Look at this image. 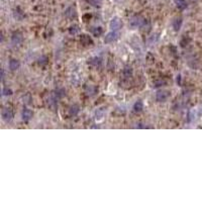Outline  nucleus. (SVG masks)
Returning <instances> with one entry per match:
<instances>
[{"label": "nucleus", "instance_id": "1", "mask_svg": "<svg viewBox=\"0 0 202 202\" xmlns=\"http://www.w3.org/2000/svg\"><path fill=\"white\" fill-rule=\"evenodd\" d=\"M129 23H130V26L133 27V28L143 27L144 24H146V19L140 15H135V16H133L132 19H130Z\"/></svg>", "mask_w": 202, "mask_h": 202}, {"label": "nucleus", "instance_id": "2", "mask_svg": "<svg viewBox=\"0 0 202 202\" xmlns=\"http://www.w3.org/2000/svg\"><path fill=\"white\" fill-rule=\"evenodd\" d=\"M119 35L120 34H119V32L117 31H112L108 32L104 37V43H110L116 42V40L119 39Z\"/></svg>", "mask_w": 202, "mask_h": 202}, {"label": "nucleus", "instance_id": "3", "mask_svg": "<svg viewBox=\"0 0 202 202\" xmlns=\"http://www.w3.org/2000/svg\"><path fill=\"white\" fill-rule=\"evenodd\" d=\"M122 26V21L119 17H113L112 19L110 20V22H109V27H110L112 31H118L119 28H121Z\"/></svg>", "mask_w": 202, "mask_h": 202}, {"label": "nucleus", "instance_id": "4", "mask_svg": "<svg viewBox=\"0 0 202 202\" xmlns=\"http://www.w3.org/2000/svg\"><path fill=\"white\" fill-rule=\"evenodd\" d=\"M170 92L166 91V90H162V91H158L157 94H156V99L159 102H165L166 100L170 97Z\"/></svg>", "mask_w": 202, "mask_h": 202}, {"label": "nucleus", "instance_id": "5", "mask_svg": "<svg viewBox=\"0 0 202 202\" xmlns=\"http://www.w3.org/2000/svg\"><path fill=\"white\" fill-rule=\"evenodd\" d=\"M1 115H2V119H3L6 123L10 122L13 118V113H12V111L10 108H3Z\"/></svg>", "mask_w": 202, "mask_h": 202}, {"label": "nucleus", "instance_id": "6", "mask_svg": "<svg viewBox=\"0 0 202 202\" xmlns=\"http://www.w3.org/2000/svg\"><path fill=\"white\" fill-rule=\"evenodd\" d=\"M65 15H66V17L69 18V19H75L76 16H77V10H76V8L74 6H70L68 7L66 11H65Z\"/></svg>", "mask_w": 202, "mask_h": 202}, {"label": "nucleus", "instance_id": "7", "mask_svg": "<svg viewBox=\"0 0 202 202\" xmlns=\"http://www.w3.org/2000/svg\"><path fill=\"white\" fill-rule=\"evenodd\" d=\"M11 42H12V43L14 46L20 45V43L23 42L22 34H21L20 32H14V34H12V37H11Z\"/></svg>", "mask_w": 202, "mask_h": 202}, {"label": "nucleus", "instance_id": "8", "mask_svg": "<svg viewBox=\"0 0 202 202\" xmlns=\"http://www.w3.org/2000/svg\"><path fill=\"white\" fill-rule=\"evenodd\" d=\"M80 42L83 46L85 47H88V46H92L93 45V40H92L91 37H89L88 34H82L80 37Z\"/></svg>", "mask_w": 202, "mask_h": 202}, {"label": "nucleus", "instance_id": "9", "mask_svg": "<svg viewBox=\"0 0 202 202\" xmlns=\"http://www.w3.org/2000/svg\"><path fill=\"white\" fill-rule=\"evenodd\" d=\"M32 115H34V113H32V111L31 109L28 108H24L22 110V119L24 121H28L31 119Z\"/></svg>", "mask_w": 202, "mask_h": 202}, {"label": "nucleus", "instance_id": "10", "mask_svg": "<svg viewBox=\"0 0 202 202\" xmlns=\"http://www.w3.org/2000/svg\"><path fill=\"white\" fill-rule=\"evenodd\" d=\"M20 67V63L19 61H17V60L15 59H11L9 61V69L11 71H15L17 70L18 68Z\"/></svg>", "mask_w": 202, "mask_h": 202}, {"label": "nucleus", "instance_id": "11", "mask_svg": "<svg viewBox=\"0 0 202 202\" xmlns=\"http://www.w3.org/2000/svg\"><path fill=\"white\" fill-rule=\"evenodd\" d=\"M181 26H182V18L181 17L176 18V19L173 21V28H174V31H179L180 28H181Z\"/></svg>", "mask_w": 202, "mask_h": 202}, {"label": "nucleus", "instance_id": "12", "mask_svg": "<svg viewBox=\"0 0 202 202\" xmlns=\"http://www.w3.org/2000/svg\"><path fill=\"white\" fill-rule=\"evenodd\" d=\"M176 6L178 7V9L180 10H184L185 8L187 7V3L185 0H175Z\"/></svg>", "mask_w": 202, "mask_h": 202}, {"label": "nucleus", "instance_id": "13", "mask_svg": "<svg viewBox=\"0 0 202 202\" xmlns=\"http://www.w3.org/2000/svg\"><path fill=\"white\" fill-rule=\"evenodd\" d=\"M143 109H144L143 102H141V101H136L135 103V105H133V110H135V112H141Z\"/></svg>", "mask_w": 202, "mask_h": 202}, {"label": "nucleus", "instance_id": "14", "mask_svg": "<svg viewBox=\"0 0 202 202\" xmlns=\"http://www.w3.org/2000/svg\"><path fill=\"white\" fill-rule=\"evenodd\" d=\"M78 112H79V106H78L77 104H74L73 106H71L70 109H69V113H70V115L75 116V115H77Z\"/></svg>", "mask_w": 202, "mask_h": 202}, {"label": "nucleus", "instance_id": "15", "mask_svg": "<svg viewBox=\"0 0 202 202\" xmlns=\"http://www.w3.org/2000/svg\"><path fill=\"white\" fill-rule=\"evenodd\" d=\"M88 2L95 8H100L102 6V0H88Z\"/></svg>", "mask_w": 202, "mask_h": 202}, {"label": "nucleus", "instance_id": "16", "mask_svg": "<svg viewBox=\"0 0 202 202\" xmlns=\"http://www.w3.org/2000/svg\"><path fill=\"white\" fill-rule=\"evenodd\" d=\"M123 75L125 78H130L132 76V69L129 66H126L123 69Z\"/></svg>", "mask_w": 202, "mask_h": 202}, {"label": "nucleus", "instance_id": "17", "mask_svg": "<svg viewBox=\"0 0 202 202\" xmlns=\"http://www.w3.org/2000/svg\"><path fill=\"white\" fill-rule=\"evenodd\" d=\"M103 116H104V111H103L102 109H97L96 112H95V118H96V120H101V119L103 118Z\"/></svg>", "mask_w": 202, "mask_h": 202}, {"label": "nucleus", "instance_id": "18", "mask_svg": "<svg viewBox=\"0 0 202 202\" xmlns=\"http://www.w3.org/2000/svg\"><path fill=\"white\" fill-rule=\"evenodd\" d=\"M92 34H93L95 37H100L101 34H102V28L101 27H93V28L91 29Z\"/></svg>", "mask_w": 202, "mask_h": 202}, {"label": "nucleus", "instance_id": "19", "mask_svg": "<svg viewBox=\"0 0 202 202\" xmlns=\"http://www.w3.org/2000/svg\"><path fill=\"white\" fill-rule=\"evenodd\" d=\"M88 63L91 65H93V66H97V65H100L101 60L99 58H97V57H95V58H93V59H90L88 61Z\"/></svg>", "mask_w": 202, "mask_h": 202}, {"label": "nucleus", "instance_id": "20", "mask_svg": "<svg viewBox=\"0 0 202 202\" xmlns=\"http://www.w3.org/2000/svg\"><path fill=\"white\" fill-rule=\"evenodd\" d=\"M69 31H70V34H76L77 32H79V27H78V25H73V26H71L70 27V29H69Z\"/></svg>", "mask_w": 202, "mask_h": 202}, {"label": "nucleus", "instance_id": "21", "mask_svg": "<svg viewBox=\"0 0 202 202\" xmlns=\"http://www.w3.org/2000/svg\"><path fill=\"white\" fill-rule=\"evenodd\" d=\"M195 118V111L194 110H190L189 113H188V121H192L193 119Z\"/></svg>", "mask_w": 202, "mask_h": 202}, {"label": "nucleus", "instance_id": "22", "mask_svg": "<svg viewBox=\"0 0 202 202\" xmlns=\"http://www.w3.org/2000/svg\"><path fill=\"white\" fill-rule=\"evenodd\" d=\"M2 94L4 96H8V95H12V90L11 89H8V88H4L3 91H2Z\"/></svg>", "mask_w": 202, "mask_h": 202}, {"label": "nucleus", "instance_id": "23", "mask_svg": "<svg viewBox=\"0 0 202 202\" xmlns=\"http://www.w3.org/2000/svg\"><path fill=\"white\" fill-rule=\"evenodd\" d=\"M47 61H48V58L47 57H42V58H40V60H39V64H42V65H45V64H47Z\"/></svg>", "mask_w": 202, "mask_h": 202}, {"label": "nucleus", "instance_id": "24", "mask_svg": "<svg viewBox=\"0 0 202 202\" xmlns=\"http://www.w3.org/2000/svg\"><path fill=\"white\" fill-rule=\"evenodd\" d=\"M163 84H165V82L160 80V81H156L155 82V87H160V86H163Z\"/></svg>", "mask_w": 202, "mask_h": 202}, {"label": "nucleus", "instance_id": "25", "mask_svg": "<svg viewBox=\"0 0 202 202\" xmlns=\"http://www.w3.org/2000/svg\"><path fill=\"white\" fill-rule=\"evenodd\" d=\"M18 10H19V8H17V15L18 14H22V13H21L20 11H18ZM14 16H15V18H17V19H21V18H22L21 16H20L19 18H18V16H16V12H14Z\"/></svg>", "mask_w": 202, "mask_h": 202}, {"label": "nucleus", "instance_id": "26", "mask_svg": "<svg viewBox=\"0 0 202 202\" xmlns=\"http://www.w3.org/2000/svg\"><path fill=\"white\" fill-rule=\"evenodd\" d=\"M200 114H201V115H202V106H201V107H200Z\"/></svg>", "mask_w": 202, "mask_h": 202}]
</instances>
